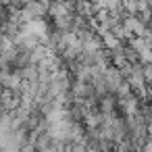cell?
Masks as SVG:
<instances>
[{
    "label": "cell",
    "mask_w": 152,
    "mask_h": 152,
    "mask_svg": "<svg viewBox=\"0 0 152 152\" xmlns=\"http://www.w3.org/2000/svg\"><path fill=\"white\" fill-rule=\"evenodd\" d=\"M104 79H106V86H108V92H110V94H115V92L125 83V79H123V75H121V71H119V69H115V67H110V69L104 73Z\"/></svg>",
    "instance_id": "obj_4"
},
{
    "label": "cell",
    "mask_w": 152,
    "mask_h": 152,
    "mask_svg": "<svg viewBox=\"0 0 152 152\" xmlns=\"http://www.w3.org/2000/svg\"><path fill=\"white\" fill-rule=\"evenodd\" d=\"M23 79L17 71H0V88L9 92H19Z\"/></svg>",
    "instance_id": "obj_2"
},
{
    "label": "cell",
    "mask_w": 152,
    "mask_h": 152,
    "mask_svg": "<svg viewBox=\"0 0 152 152\" xmlns=\"http://www.w3.org/2000/svg\"><path fill=\"white\" fill-rule=\"evenodd\" d=\"M42 152H58V150H56V146H54V144H52V146H50V148H46V150H42Z\"/></svg>",
    "instance_id": "obj_6"
},
{
    "label": "cell",
    "mask_w": 152,
    "mask_h": 152,
    "mask_svg": "<svg viewBox=\"0 0 152 152\" xmlns=\"http://www.w3.org/2000/svg\"><path fill=\"white\" fill-rule=\"evenodd\" d=\"M48 2H25L21 9V25L31 21H46L48 17Z\"/></svg>",
    "instance_id": "obj_1"
},
{
    "label": "cell",
    "mask_w": 152,
    "mask_h": 152,
    "mask_svg": "<svg viewBox=\"0 0 152 152\" xmlns=\"http://www.w3.org/2000/svg\"><path fill=\"white\" fill-rule=\"evenodd\" d=\"M146 131H148V140H152V121L146 123Z\"/></svg>",
    "instance_id": "obj_5"
},
{
    "label": "cell",
    "mask_w": 152,
    "mask_h": 152,
    "mask_svg": "<svg viewBox=\"0 0 152 152\" xmlns=\"http://www.w3.org/2000/svg\"><path fill=\"white\" fill-rule=\"evenodd\" d=\"M96 110H98L102 117H117V98H115L113 94H106V96L98 98Z\"/></svg>",
    "instance_id": "obj_3"
},
{
    "label": "cell",
    "mask_w": 152,
    "mask_h": 152,
    "mask_svg": "<svg viewBox=\"0 0 152 152\" xmlns=\"http://www.w3.org/2000/svg\"><path fill=\"white\" fill-rule=\"evenodd\" d=\"M2 92H4V90H2V88H0V96H2Z\"/></svg>",
    "instance_id": "obj_7"
},
{
    "label": "cell",
    "mask_w": 152,
    "mask_h": 152,
    "mask_svg": "<svg viewBox=\"0 0 152 152\" xmlns=\"http://www.w3.org/2000/svg\"><path fill=\"white\" fill-rule=\"evenodd\" d=\"M102 152H113V150H102Z\"/></svg>",
    "instance_id": "obj_8"
}]
</instances>
